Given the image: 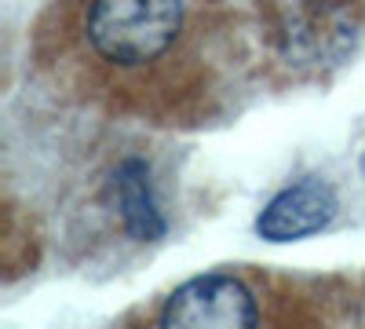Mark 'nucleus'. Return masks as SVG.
<instances>
[{
    "label": "nucleus",
    "instance_id": "nucleus-1",
    "mask_svg": "<svg viewBox=\"0 0 365 329\" xmlns=\"http://www.w3.org/2000/svg\"><path fill=\"white\" fill-rule=\"evenodd\" d=\"M34 66L51 92L117 121L201 128L234 96V44L197 0H44Z\"/></svg>",
    "mask_w": 365,
    "mask_h": 329
},
{
    "label": "nucleus",
    "instance_id": "nucleus-3",
    "mask_svg": "<svg viewBox=\"0 0 365 329\" xmlns=\"http://www.w3.org/2000/svg\"><path fill=\"white\" fill-rule=\"evenodd\" d=\"M336 208H340V198L329 179L303 176L296 183L282 187L263 205V213L256 216V231L267 242H299V238L325 231L332 216H336Z\"/></svg>",
    "mask_w": 365,
    "mask_h": 329
},
{
    "label": "nucleus",
    "instance_id": "nucleus-2",
    "mask_svg": "<svg viewBox=\"0 0 365 329\" xmlns=\"http://www.w3.org/2000/svg\"><path fill=\"white\" fill-rule=\"evenodd\" d=\"M318 311L292 282L259 271H208L179 282L150 311L158 325H285L314 322Z\"/></svg>",
    "mask_w": 365,
    "mask_h": 329
},
{
    "label": "nucleus",
    "instance_id": "nucleus-4",
    "mask_svg": "<svg viewBox=\"0 0 365 329\" xmlns=\"http://www.w3.org/2000/svg\"><path fill=\"white\" fill-rule=\"evenodd\" d=\"M361 172H365V158H361Z\"/></svg>",
    "mask_w": 365,
    "mask_h": 329
}]
</instances>
